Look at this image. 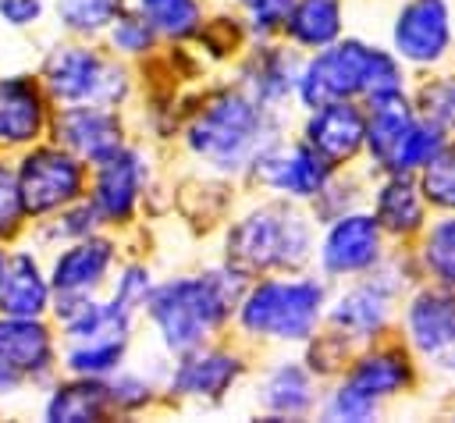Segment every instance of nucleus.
Listing matches in <instances>:
<instances>
[{"instance_id":"nucleus-1","label":"nucleus","mask_w":455,"mask_h":423,"mask_svg":"<svg viewBox=\"0 0 455 423\" xmlns=\"http://www.w3.org/2000/svg\"><path fill=\"white\" fill-rule=\"evenodd\" d=\"M245 295V274L231 263L224 270H210L199 277H178L146 299V313L156 323L164 345L171 352H192L203 345L210 331H217L231 309H238Z\"/></svg>"},{"instance_id":"nucleus-2","label":"nucleus","mask_w":455,"mask_h":423,"mask_svg":"<svg viewBox=\"0 0 455 423\" xmlns=\"http://www.w3.org/2000/svg\"><path fill=\"white\" fill-rule=\"evenodd\" d=\"M405 92V68L395 50L370 46L363 39H334L331 46L316 50L299 71V89L295 96L302 107H320L331 100H355L363 96L380 100Z\"/></svg>"},{"instance_id":"nucleus-3","label":"nucleus","mask_w":455,"mask_h":423,"mask_svg":"<svg viewBox=\"0 0 455 423\" xmlns=\"http://www.w3.org/2000/svg\"><path fill=\"white\" fill-rule=\"evenodd\" d=\"M270 107L252 100L249 92H217L203 103L188 128V146L217 171H242L259 160L263 149L274 146Z\"/></svg>"},{"instance_id":"nucleus-4","label":"nucleus","mask_w":455,"mask_h":423,"mask_svg":"<svg viewBox=\"0 0 455 423\" xmlns=\"http://www.w3.org/2000/svg\"><path fill=\"white\" fill-rule=\"evenodd\" d=\"M313 252L309 220L288 203H267L242 217L228 235V263L235 270H295Z\"/></svg>"},{"instance_id":"nucleus-5","label":"nucleus","mask_w":455,"mask_h":423,"mask_svg":"<svg viewBox=\"0 0 455 423\" xmlns=\"http://www.w3.org/2000/svg\"><path fill=\"white\" fill-rule=\"evenodd\" d=\"M327 306V288L316 277H270L252 284L238 302V323L256 338L306 341Z\"/></svg>"},{"instance_id":"nucleus-6","label":"nucleus","mask_w":455,"mask_h":423,"mask_svg":"<svg viewBox=\"0 0 455 423\" xmlns=\"http://www.w3.org/2000/svg\"><path fill=\"white\" fill-rule=\"evenodd\" d=\"M416 384V359L412 348H370L363 352L352 370L338 380V387L327 395L323 402V416L327 419H373L380 412V405L402 391H409Z\"/></svg>"},{"instance_id":"nucleus-7","label":"nucleus","mask_w":455,"mask_h":423,"mask_svg":"<svg viewBox=\"0 0 455 423\" xmlns=\"http://www.w3.org/2000/svg\"><path fill=\"white\" fill-rule=\"evenodd\" d=\"M402 263V256H384L370 274H363V281L345 288L327 313L331 327L352 341H373L391 323L395 299L412 288V277H398Z\"/></svg>"},{"instance_id":"nucleus-8","label":"nucleus","mask_w":455,"mask_h":423,"mask_svg":"<svg viewBox=\"0 0 455 423\" xmlns=\"http://www.w3.org/2000/svg\"><path fill=\"white\" fill-rule=\"evenodd\" d=\"M402 334L427 370L455 380V288L434 281L412 288L402 309Z\"/></svg>"},{"instance_id":"nucleus-9","label":"nucleus","mask_w":455,"mask_h":423,"mask_svg":"<svg viewBox=\"0 0 455 423\" xmlns=\"http://www.w3.org/2000/svg\"><path fill=\"white\" fill-rule=\"evenodd\" d=\"M455 43V21L448 0H402L391 21V50L402 64L437 68Z\"/></svg>"},{"instance_id":"nucleus-10","label":"nucleus","mask_w":455,"mask_h":423,"mask_svg":"<svg viewBox=\"0 0 455 423\" xmlns=\"http://www.w3.org/2000/svg\"><path fill=\"white\" fill-rule=\"evenodd\" d=\"M384 227L373 210H348L327 224L320 242V267L331 277H363L384 259Z\"/></svg>"},{"instance_id":"nucleus-11","label":"nucleus","mask_w":455,"mask_h":423,"mask_svg":"<svg viewBox=\"0 0 455 423\" xmlns=\"http://www.w3.org/2000/svg\"><path fill=\"white\" fill-rule=\"evenodd\" d=\"M46 82L64 103H100L110 107L124 96V71L96 57L92 50L64 46L46 60Z\"/></svg>"},{"instance_id":"nucleus-12","label":"nucleus","mask_w":455,"mask_h":423,"mask_svg":"<svg viewBox=\"0 0 455 423\" xmlns=\"http://www.w3.org/2000/svg\"><path fill=\"white\" fill-rule=\"evenodd\" d=\"M331 167L334 164H327L306 139L288 146V149L274 142L270 149L259 153L256 178L267 188H274V192H281L288 199H316L320 188L331 181Z\"/></svg>"},{"instance_id":"nucleus-13","label":"nucleus","mask_w":455,"mask_h":423,"mask_svg":"<svg viewBox=\"0 0 455 423\" xmlns=\"http://www.w3.org/2000/svg\"><path fill=\"white\" fill-rule=\"evenodd\" d=\"M82 188V167L60 149H36L21 160L18 192L28 213H46L71 203Z\"/></svg>"},{"instance_id":"nucleus-14","label":"nucleus","mask_w":455,"mask_h":423,"mask_svg":"<svg viewBox=\"0 0 455 423\" xmlns=\"http://www.w3.org/2000/svg\"><path fill=\"white\" fill-rule=\"evenodd\" d=\"M302 139L327 160V164H348L359 149H366V114L352 100H331L309 110V121L302 128Z\"/></svg>"},{"instance_id":"nucleus-15","label":"nucleus","mask_w":455,"mask_h":423,"mask_svg":"<svg viewBox=\"0 0 455 423\" xmlns=\"http://www.w3.org/2000/svg\"><path fill=\"white\" fill-rule=\"evenodd\" d=\"M427 196L416 174H384L373 192V217L391 238H409L427 227Z\"/></svg>"},{"instance_id":"nucleus-16","label":"nucleus","mask_w":455,"mask_h":423,"mask_svg":"<svg viewBox=\"0 0 455 423\" xmlns=\"http://www.w3.org/2000/svg\"><path fill=\"white\" fill-rule=\"evenodd\" d=\"M242 377V359L217 348H192L171 373V391L181 398H220Z\"/></svg>"},{"instance_id":"nucleus-17","label":"nucleus","mask_w":455,"mask_h":423,"mask_svg":"<svg viewBox=\"0 0 455 423\" xmlns=\"http://www.w3.org/2000/svg\"><path fill=\"white\" fill-rule=\"evenodd\" d=\"M57 139H64L68 149H75L78 156H89L92 164H100L121 149L117 121L100 103L96 107H68L57 117Z\"/></svg>"},{"instance_id":"nucleus-18","label":"nucleus","mask_w":455,"mask_h":423,"mask_svg":"<svg viewBox=\"0 0 455 423\" xmlns=\"http://www.w3.org/2000/svg\"><path fill=\"white\" fill-rule=\"evenodd\" d=\"M139 185H142V156L117 149L114 156L100 160L92 203L107 220H128V213L139 199Z\"/></svg>"},{"instance_id":"nucleus-19","label":"nucleus","mask_w":455,"mask_h":423,"mask_svg":"<svg viewBox=\"0 0 455 423\" xmlns=\"http://www.w3.org/2000/svg\"><path fill=\"white\" fill-rule=\"evenodd\" d=\"M299 71L302 64L288 50L259 46L245 64V92L263 107H277L288 92L299 89Z\"/></svg>"},{"instance_id":"nucleus-20","label":"nucleus","mask_w":455,"mask_h":423,"mask_svg":"<svg viewBox=\"0 0 455 423\" xmlns=\"http://www.w3.org/2000/svg\"><path fill=\"white\" fill-rule=\"evenodd\" d=\"M0 363L14 373H46L50 370V338L46 327L32 316L0 320Z\"/></svg>"},{"instance_id":"nucleus-21","label":"nucleus","mask_w":455,"mask_h":423,"mask_svg":"<svg viewBox=\"0 0 455 423\" xmlns=\"http://www.w3.org/2000/svg\"><path fill=\"white\" fill-rule=\"evenodd\" d=\"M259 402L274 416H306L316 405V384L313 373L302 363H281L274 366L259 384Z\"/></svg>"},{"instance_id":"nucleus-22","label":"nucleus","mask_w":455,"mask_h":423,"mask_svg":"<svg viewBox=\"0 0 455 423\" xmlns=\"http://www.w3.org/2000/svg\"><path fill=\"white\" fill-rule=\"evenodd\" d=\"M341 0H295L284 21V36L302 50H323L341 36Z\"/></svg>"},{"instance_id":"nucleus-23","label":"nucleus","mask_w":455,"mask_h":423,"mask_svg":"<svg viewBox=\"0 0 455 423\" xmlns=\"http://www.w3.org/2000/svg\"><path fill=\"white\" fill-rule=\"evenodd\" d=\"M110 256H114V245L100 242V238H85V242L71 245L53 263V288L71 291V295H89V288L100 284V277L107 274Z\"/></svg>"},{"instance_id":"nucleus-24","label":"nucleus","mask_w":455,"mask_h":423,"mask_svg":"<svg viewBox=\"0 0 455 423\" xmlns=\"http://www.w3.org/2000/svg\"><path fill=\"white\" fill-rule=\"evenodd\" d=\"M39 92L28 78L0 82V142H25L39 132Z\"/></svg>"},{"instance_id":"nucleus-25","label":"nucleus","mask_w":455,"mask_h":423,"mask_svg":"<svg viewBox=\"0 0 455 423\" xmlns=\"http://www.w3.org/2000/svg\"><path fill=\"white\" fill-rule=\"evenodd\" d=\"M46 306V281L28 256H14L0 281V313L7 316H36Z\"/></svg>"},{"instance_id":"nucleus-26","label":"nucleus","mask_w":455,"mask_h":423,"mask_svg":"<svg viewBox=\"0 0 455 423\" xmlns=\"http://www.w3.org/2000/svg\"><path fill=\"white\" fill-rule=\"evenodd\" d=\"M416 263L427 281L455 288V213H444L430 227L419 231Z\"/></svg>"},{"instance_id":"nucleus-27","label":"nucleus","mask_w":455,"mask_h":423,"mask_svg":"<svg viewBox=\"0 0 455 423\" xmlns=\"http://www.w3.org/2000/svg\"><path fill=\"white\" fill-rule=\"evenodd\" d=\"M110 402V387L96 384V380H85V384H68V387H57L53 398L46 402V419L53 423H78V419H100L103 409Z\"/></svg>"},{"instance_id":"nucleus-28","label":"nucleus","mask_w":455,"mask_h":423,"mask_svg":"<svg viewBox=\"0 0 455 423\" xmlns=\"http://www.w3.org/2000/svg\"><path fill=\"white\" fill-rule=\"evenodd\" d=\"M139 11L156 32L174 36V39L192 36L199 28V21H203L196 0H139Z\"/></svg>"},{"instance_id":"nucleus-29","label":"nucleus","mask_w":455,"mask_h":423,"mask_svg":"<svg viewBox=\"0 0 455 423\" xmlns=\"http://www.w3.org/2000/svg\"><path fill=\"white\" fill-rule=\"evenodd\" d=\"M416 178H419V188L430 206L455 213V139H448L441 146V153Z\"/></svg>"},{"instance_id":"nucleus-30","label":"nucleus","mask_w":455,"mask_h":423,"mask_svg":"<svg viewBox=\"0 0 455 423\" xmlns=\"http://www.w3.org/2000/svg\"><path fill=\"white\" fill-rule=\"evenodd\" d=\"M416 107L434 117L451 139H455V75H437L416 89Z\"/></svg>"},{"instance_id":"nucleus-31","label":"nucleus","mask_w":455,"mask_h":423,"mask_svg":"<svg viewBox=\"0 0 455 423\" xmlns=\"http://www.w3.org/2000/svg\"><path fill=\"white\" fill-rule=\"evenodd\" d=\"M124 0H57V14L75 32H96L121 14Z\"/></svg>"},{"instance_id":"nucleus-32","label":"nucleus","mask_w":455,"mask_h":423,"mask_svg":"<svg viewBox=\"0 0 455 423\" xmlns=\"http://www.w3.org/2000/svg\"><path fill=\"white\" fill-rule=\"evenodd\" d=\"M128 341H96V345H71L68 348V370L82 373V377H100L107 370H114L124 355Z\"/></svg>"},{"instance_id":"nucleus-33","label":"nucleus","mask_w":455,"mask_h":423,"mask_svg":"<svg viewBox=\"0 0 455 423\" xmlns=\"http://www.w3.org/2000/svg\"><path fill=\"white\" fill-rule=\"evenodd\" d=\"M291 4L295 0H245V7H249V28L256 36L284 32V21L291 14Z\"/></svg>"},{"instance_id":"nucleus-34","label":"nucleus","mask_w":455,"mask_h":423,"mask_svg":"<svg viewBox=\"0 0 455 423\" xmlns=\"http://www.w3.org/2000/svg\"><path fill=\"white\" fill-rule=\"evenodd\" d=\"M153 32H156V28H153L146 18L121 14V18H114L110 39H114V46H117V50H124V53H142V50H149Z\"/></svg>"},{"instance_id":"nucleus-35","label":"nucleus","mask_w":455,"mask_h":423,"mask_svg":"<svg viewBox=\"0 0 455 423\" xmlns=\"http://www.w3.org/2000/svg\"><path fill=\"white\" fill-rule=\"evenodd\" d=\"M149 295H153V291H149V270H146V267H128V270L117 277L114 302L124 306L128 313H132L135 306H142Z\"/></svg>"},{"instance_id":"nucleus-36","label":"nucleus","mask_w":455,"mask_h":423,"mask_svg":"<svg viewBox=\"0 0 455 423\" xmlns=\"http://www.w3.org/2000/svg\"><path fill=\"white\" fill-rule=\"evenodd\" d=\"M25 206H21V192H18V181L11 178V171H4L0 167V231H7L14 220H18V213H21Z\"/></svg>"},{"instance_id":"nucleus-37","label":"nucleus","mask_w":455,"mask_h":423,"mask_svg":"<svg viewBox=\"0 0 455 423\" xmlns=\"http://www.w3.org/2000/svg\"><path fill=\"white\" fill-rule=\"evenodd\" d=\"M146 398H149V384H142V380H135V377H121V380L110 384V402H117V405H124V409H135V405H142Z\"/></svg>"},{"instance_id":"nucleus-38","label":"nucleus","mask_w":455,"mask_h":423,"mask_svg":"<svg viewBox=\"0 0 455 423\" xmlns=\"http://www.w3.org/2000/svg\"><path fill=\"white\" fill-rule=\"evenodd\" d=\"M39 11H43L39 0H0V18L11 25H28L39 18Z\"/></svg>"},{"instance_id":"nucleus-39","label":"nucleus","mask_w":455,"mask_h":423,"mask_svg":"<svg viewBox=\"0 0 455 423\" xmlns=\"http://www.w3.org/2000/svg\"><path fill=\"white\" fill-rule=\"evenodd\" d=\"M7 387H14V370H7L0 363V391H7Z\"/></svg>"},{"instance_id":"nucleus-40","label":"nucleus","mask_w":455,"mask_h":423,"mask_svg":"<svg viewBox=\"0 0 455 423\" xmlns=\"http://www.w3.org/2000/svg\"><path fill=\"white\" fill-rule=\"evenodd\" d=\"M4 270H7V259H4V252H0V281H4Z\"/></svg>"},{"instance_id":"nucleus-41","label":"nucleus","mask_w":455,"mask_h":423,"mask_svg":"<svg viewBox=\"0 0 455 423\" xmlns=\"http://www.w3.org/2000/svg\"><path fill=\"white\" fill-rule=\"evenodd\" d=\"M242 4H245V0H242Z\"/></svg>"}]
</instances>
